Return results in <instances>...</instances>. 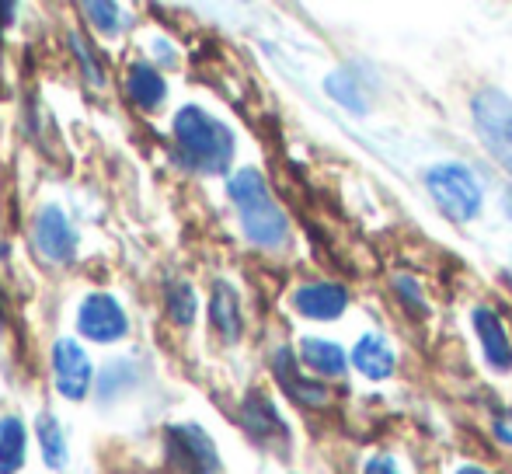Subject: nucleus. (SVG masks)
I'll use <instances>...</instances> for the list:
<instances>
[{
	"mask_svg": "<svg viewBox=\"0 0 512 474\" xmlns=\"http://www.w3.org/2000/svg\"><path fill=\"white\" fill-rule=\"evenodd\" d=\"M276 377L279 384H283V391L290 394L293 401H300V405H324L328 401V391H324V384H317V380H307L304 373L297 370V356H293V349H279L276 353Z\"/></svg>",
	"mask_w": 512,
	"mask_h": 474,
	"instance_id": "9b49d317",
	"label": "nucleus"
},
{
	"mask_svg": "<svg viewBox=\"0 0 512 474\" xmlns=\"http://www.w3.org/2000/svg\"><path fill=\"white\" fill-rule=\"evenodd\" d=\"M168 457L182 474H220V454L199 426H175L168 433Z\"/></svg>",
	"mask_w": 512,
	"mask_h": 474,
	"instance_id": "39448f33",
	"label": "nucleus"
},
{
	"mask_svg": "<svg viewBox=\"0 0 512 474\" xmlns=\"http://www.w3.org/2000/svg\"><path fill=\"white\" fill-rule=\"evenodd\" d=\"M300 359H304L314 373H321V377H342V373L349 370L345 349L328 339H304L300 342Z\"/></svg>",
	"mask_w": 512,
	"mask_h": 474,
	"instance_id": "2eb2a0df",
	"label": "nucleus"
},
{
	"mask_svg": "<svg viewBox=\"0 0 512 474\" xmlns=\"http://www.w3.org/2000/svg\"><path fill=\"white\" fill-rule=\"evenodd\" d=\"M0 255H4V248H0Z\"/></svg>",
	"mask_w": 512,
	"mask_h": 474,
	"instance_id": "bb28decb",
	"label": "nucleus"
},
{
	"mask_svg": "<svg viewBox=\"0 0 512 474\" xmlns=\"http://www.w3.org/2000/svg\"><path fill=\"white\" fill-rule=\"evenodd\" d=\"M53 370H56V391L63 398L77 401L88 394L91 387V363L84 356V349L74 339H60L53 346Z\"/></svg>",
	"mask_w": 512,
	"mask_h": 474,
	"instance_id": "0eeeda50",
	"label": "nucleus"
},
{
	"mask_svg": "<svg viewBox=\"0 0 512 474\" xmlns=\"http://www.w3.org/2000/svg\"><path fill=\"white\" fill-rule=\"evenodd\" d=\"M168 311L178 325H192V318H196V293H192L189 283L171 286L168 290Z\"/></svg>",
	"mask_w": 512,
	"mask_h": 474,
	"instance_id": "aec40b11",
	"label": "nucleus"
},
{
	"mask_svg": "<svg viewBox=\"0 0 512 474\" xmlns=\"http://www.w3.org/2000/svg\"><path fill=\"white\" fill-rule=\"evenodd\" d=\"M425 189H429L432 203L457 224H467V220H474L481 213V185L464 164H432L425 171Z\"/></svg>",
	"mask_w": 512,
	"mask_h": 474,
	"instance_id": "7ed1b4c3",
	"label": "nucleus"
},
{
	"mask_svg": "<svg viewBox=\"0 0 512 474\" xmlns=\"http://www.w3.org/2000/svg\"><path fill=\"white\" fill-rule=\"evenodd\" d=\"M471 321H474V335H478L481 353H485L488 366L499 373L512 370V342H509L506 328H502L499 314H495L492 307H474Z\"/></svg>",
	"mask_w": 512,
	"mask_h": 474,
	"instance_id": "9d476101",
	"label": "nucleus"
},
{
	"mask_svg": "<svg viewBox=\"0 0 512 474\" xmlns=\"http://www.w3.org/2000/svg\"><path fill=\"white\" fill-rule=\"evenodd\" d=\"M324 91H328V95L335 98L342 109H349L352 116H366L363 95H359V88H356V81H352L349 70H335V74H328V81H324Z\"/></svg>",
	"mask_w": 512,
	"mask_h": 474,
	"instance_id": "6ab92c4d",
	"label": "nucleus"
},
{
	"mask_svg": "<svg viewBox=\"0 0 512 474\" xmlns=\"http://www.w3.org/2000/svg\"><path fill=\"white\" fill-rule=\"evenodd\" d=\"M77 325L95 342H115V339H122L129 328L122 307L115 304V297H108V293H91V297L84 300L81 314H77Z\"/></svg>",
	"mask_w": 512,
	"mask_h": 474,
	"instance_id": "423d86ee",
	"label": "nucleus"
},
{
	"mask_svg": "<svg viewBox=\"0 0 512 474\" xmlns=\"http://www.w3.org/2000/svg\"><path fill=\"white\" fill-rule=\"evenodd\" d=\"M133 387V363H112L102 373V384H98V394L102 401H112L119 391H129Z\"/></svg>",
	"mask_w": 512,
	"mask_h": 474,
	"instance_id": "412c9836",
	"label": "nucleus"
},
{
	"mask_svg": "<svg viewBox=\"0 0 512 474\" xmlns=\"http://www.w3.org/2000/svg\"><path fill=\"white\" fill-rule=\"evenodd\" d=\"M363 474H398V464L387 461V457H373V461H366Z\"/></svg>",
	"mask_w": 512,
	"mask_h": 474,
	"instance_id": "5701e85b",
	"label": "nucleus"
},
{
	"mask_svg": "<svg viewBox=\"0 0 512 474\" xmlns=\"http://www.w3.org/2000/svg\"><path fill=\"white\" fill-rule=\"evenodd\" d=\"M0 335H4V311H0Z\"/></svg>",
	"mask_w": 512,
	"mask_h": 474,
	"instance_id": "a878e982",
	"label": "nucleus"
},
{
	"mask_svg": "<svg viewBox=\"0 0 512 474\" xmlns=\"http://www.w3.org/2000/svg\"><path fill=\"white\" fill-rule=\"evenodd\" d=\"M227 196L234 199L237 217H241V227L251 244L269 248V251L283 248L286 237H290V220H286V213L276 206L262 171H255V168L237 171L227 182Z\"/></svg>",
	"mask_w": 512,
	"mask_h": 474,
	"instance_id": "f257e3e1",
	"label": "nucleus"
},
{
	"mask_svg": "<svg viewBox=\"0 0 512 474\" xmlns=\"http://www.w3.org/2000/svg\"><path fill=\"white\" fill-rule=\"evenodd\" d=\"M14 18V4H0V25H11Z\"/></svg>",
	"mask_w": 512,
	"mask_h": 474,
	"instance_id": "b1692460",
	"label": "nucleus"
},
{
	"mask_svg": "<svg viewBox=\"0 0 512 474\" xmlns=\"http://www.w3.org/2000/svg\"><path fill=\"white\" fill-rule=\"evenodd\" d=\"M471 116L485 150L512 175V98L495 88L478 91L471 102Z\"/></svg>",
	"mask_w": 512,
	"mask_h": 474,
	"instance_id": "20e7f679",
	"label": "nucleus"
},
{
	"mask_svg": "<svg viewBox=\"0 0 512 474\" xmlns=\"http://www.w3.org/2000/svg\"><path fill=\"white\" fill-rule=\"evenodd\" d=\"M25 447H28V436H25V422L21 419H0V474H14L25 464Z\"/></svg>",
	"mask_w": 512,
	"mask_h": 474,
	"instance_id": "f3484780",
	"label": "nucleus"
},
{
	"mask_svg": "<svg viewBox=\"0 0 512 474\" xmlns=\"http://www.w3.org/2000/svg\"><path fill=\"white\" fill-rule=\"evenodd\" d=\"M209 318H213V328L227 342L241 339V300H237V290L230 283H216L213 286V300H209Z\"/></svg>",
	"mask_w": 512,
	"mask_h": 474,
	"instance_id": "ddd939ff",
	"label": "nucleus"
},
{
	"mask_svg": "<svg viewBox=\"0 0 512 474\" xmlns=\"http://www.w3.org/2000/svg\"><path fill=\"white\" fill-rule=\"evenodd\" d=\"M126 91H129V98L140 105V109H157V105L164 102V95H168V88H164V77L157 74L154 67H147V63H136V67H129Z\"/></svg>",
	"mask_w": 512,
	"mask_h": 474,
	"instance_id": "dca6fc26",
	"label": "nucleus"
},
{
	"mask_svg": "<svg viewBox=\"0 0 512 474\" xmlns=\"http://www.w3.org/2000/svg\"><path fill=\"white\" fill-rule=\"evenodd\" d=\"M39 447L49 468H63L67 464V440H63V429L56 422V415H39Z\"/></svg>",
	"mask_w": 512,
	"mask_h": 474,
	"instance_id": "a211bd4d",
	"label": "nucleus"
},
{
	"mask_svg": "<svg viewBox=\"0 0 512 474\" xmlns=\"http://www.w3.org/2000/svg\"><path fill=\"white\" fill-rule=\"evenodd\" d=\"M457 474H492V471H485V468H474V464H464Z\"/></svg>",
	"mask_w": 512,
	"mask_h": 474,
	"instance_id": "393cba45",
	"label": "nucleus"
},
{
	"mask_svg": "<svg viewBox=\"0 0 512 474\" xmlns=\"http://www.w3.org/2000/svg\"><path fill=\"white\" fill-rule=\"evenodd\" d=\"M175 140L182 147V154L189 157L192 168L206 171V175H220V171L230 168L234 133L209 112L196 109V105H189V109H182L175 116Z\"/></svg>",
	"mask_w": 512,
	"mask_h": 474,
	"instance_id": "f03ea898",
	"label": "nucleus"
},
{
	"mask_svg": "<svg viewBox=\"0 0 512 474\" xmlns=\"http://www.w3.org/2000/svg\"><path fill=\"white\" fill-rule=\"evenodd\" d=\"M35 248L42 251V258L49 262H70L77 255V234L70 227V220L63 217L56 206H46V210L35 217Z\"/></svg>",
	"mask_w": 512,
	"mask_h": 474,
	"instance_id": "6e6552de",
	"label": "nucleus"
},
{
	"mask_svg": "<svg viewBox=\"0 0 512 474\" xmlns=\"http://www.w3.org/2000/svg\"><path fill=\"white\" fill-rule=\"evenodd\" d=\"M352 363L370 380H387L394 373V353L380 335H363L359 346L352 349Z\"/></svg>",
	"mask_w": 512,
	"mask_h": 474,
	"instance_id": "4468645a",
	"label": "nucleus"
},
{
	"mask_svg": "<svg viewBox=\"0 0 512 474\" xmlns=\"http://www.w3.org/2000/svg\"><path fill=\"white\" fill-rule=\"evenodd\" d=\"M241 422H244V429H248V433L255 436V440H262V443L286 440V436H290L286 422L279 419V412L272 408V401L265 398V394H251V398L244 401Z\"/></svg>",
	"mask_w": 512,
	"mask_h": 474,
	"instance_id": "f8f14e48",
	"label": "nucleus"
},
{
	"mask_svg": "<svg viewBox=\"0 0 512 474\" xmlns=\"http://www.w3.org/2000/svg\"><path fill=\"white\" fill-rule=\"evenodd\" d=\"M84 14H91V25L105 35H112L119 28V7L115 4H84Z\"/></svg>",
	"mask_w": 512,
	"mask_h": 474,
	"instance_id": "4be33fe9",
	"label": "nucleus"
},
{
	"mask_svg": "<svg viewBox=\"0 0 512 474\" xmlns=\"http://www.w3.org/2000/svg\"><path fill=\"white\" fill-rule=\"evenodd\" d=\"M293 307L310 321H335L349 307V293L338 283H307L293 293Z\"/></svg>",
	"mask_w": 512,
	"mask_h": 474,
	"instance_id": "1a4fd4ad",
	"label": "nucleus"
}]
</instances>
